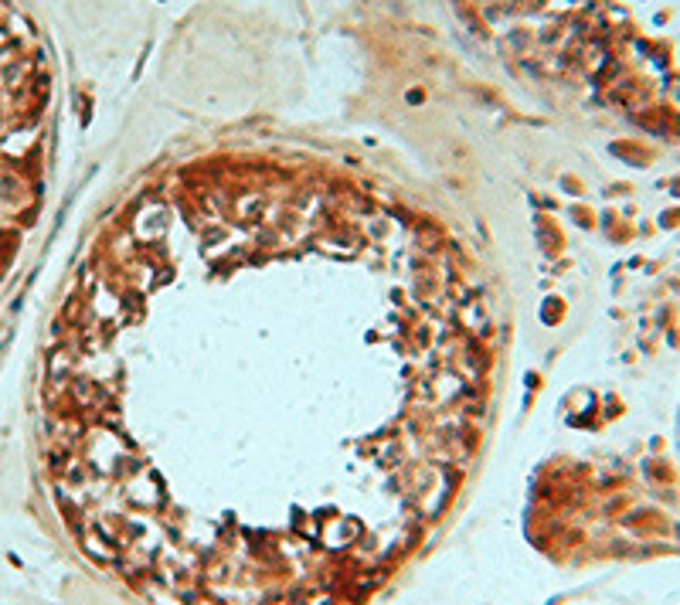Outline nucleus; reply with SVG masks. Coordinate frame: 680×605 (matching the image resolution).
<instances>
[{
	"label": "nucleus",
	"mask_w": 680,
	"mask_h": 605,
	"mask_svg": "<svg viewBox=\"0 0 680 605\" xmlns=\"http://www.w3.org/2000/svg\"><path fill=\"white\" fill-rule=\"evenodd\" d=\"M490 384V310L442 231L340 180L211 167L92 242L44 419L102 558L187 602L296 605L446 507Z\"/></svg>",
	"instance_id": "nucleus-1"
}]
</instances>
